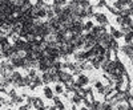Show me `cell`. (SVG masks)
<instances>
[{
    "label": "cell",
    "mask_w": 133,
    "mask_h": 110,
    "mask_svg": "<svg viewBox=\"0 0 133 110\" xmlns=\"http://www.w3.org/2000/svg\"><path fill=\"white\" fill-rule=\"evenodd\" d=\"M41 78H43V82H44V84H49V82H52V81H53V77H52V76H51L48 72L43 73Z\"/></svg>",
    "instance_id": "obj_4"
},
{
    "label": "cell",
    "mask_w": 133,
    "mask_h": 110,
    "mask_svg": "<svg viewBox=\"0 0 133 110\" xmlns=\"http://www.w3.org/2000/svg\"><path fill=\"white\" fill-rule=\"evenodd\" d=\"M72 101H73L75 104H80V102H81V97H79V96L76 94V96L72 98Z\"/></svg>",
    "instance_id": "obj_11"
},
{
    "label": "cell",
    "mask_w": 133,
    "mask_h": 110,
    "mask_svg": "<svg viewBox=\"0 0 133 110\" xmlns=\"http://www.w3.org/2000/svg\"><path fill=\"white\" fill-rule=\"evenodd\" d=\"M40 110H47V109H44V107H41V109H40Z\"/></svg>",
    "instance_id": "obj_16"
},
{
    "label": "cell",
    "mask_w": 133,
    "mask_h": 110,
    "mask_svg": "<svg viewBox=\"0 0 133 110\" xmlns=\"http://www.w3.org/2000/svg\"><path fill=\"white\" fill-rule=\"evenodd\" d=\"M110 35L113 36V39H118V37H121V36H124V33L123 32H120V31H116V29H113V28H110Z\"/></svg>",
    "instance_id": "obj_7"
},
{
    "label": "cell",
    "mask_w": 133,
    "mask_h": 110,
    "mask_svg": "<svg viewBox=\"0 0 133 110\" xmlns=\"http://www.w3.org/2000/svg\"><path fill=\"white\" fill-rule=\"evenodd\" d=\"M55 104H56V107H59V109H64V105L60 102V100H59L57 97L55 98Z\"/></svg>",
    "instance_id": "obj_10"
},
{
    "label": "cell",
    "mask_w": 133,
    "mask_h": 110,
    "mask_svg": "<svg viewBox=\"0 0 133 110\" xmlns=\"http://www.w3.org/2000/svg\"><path fill=\"white\" fill-rule=\"evenodd\" d=\"M87 84H88V77H85L84 74H79L76 85H77V86H84V85H87Z\"/></svg>",
    "instance_id": "obj_3"
},
{
    "label": "cell",
    "mask_w": 133,
    "mask_h": 110,
    "mask_svg": "<svg viewBox=\"0 0 133 110\" xmlns=\"http://www.w3.org/2000/svg\"><path fill=\"white\" fill-rule=\"evenodd\" d=\"M132 62H133V58H132Z\"/></svg>",
    "instance_id": "obj_17"
},
{
    "label": "cell",
    "mask_w": 133,
    "mask_h": 110,
    "mask_svg": "<svg viewBox=\"0 0 133 110\" xmlns=\"http://www.w3.org/2000/svg\"><path fill=\"white\" fill-rule=\"evenodd\" d=\"M128 104H129V107L133 110V97H132V96L128 97Z\"/></svg>",
    "instance_id": "obj_12"
},
{
    "label": "cell",
    "mask_w": 133,
    "mask_h": 110,
    "mask_svg": "<svg viewBox=\"0 0 133 110\" xmlns=\"http://www.w3.org/2000/svg\"><path fill=\"white\" fill-rule=\"evenodd\" d=\"M123 52L129 56L130 58H133V44H127V45L123 48Z\"/></svg>",
    "instance_id": "obj_2"
},
{
    "label": "cell",
    "mask_w": 133,
    "mask_h": 110,
    "mask_svg": "<svg viewBox=\"0 0 133 110\" xmlns=\"http://www.w3.org/2000/svg\"><path fill=\"white\" fill-rule=\"evenodd\" d=\"M95 87H96V89H97L100 93H104V92H105V87H104V85H103L101 82H98V81H97V82H95Z\"/></svg>",
    "instance_id": "obj_8"
},
{
    "label": "cell",
    "mask_w": 133,
    "mask_h": 110,
    "mask_svg": "<svg viewBox=\"0 0 133 110\" xmlns=\"http://www.w3.org/2000/svg\"><path fill=\"white\" fill-rule=\"evenodd\" d=\"M56 92H57V93H63V89H61L60 85H56Z\"/></svg>",
    "instance_id": "obj_13"
},
{
    "label": "cell",
    "mask_w": 133,
    "mask_h": 110,
    "mask_svg": "<svg viewBox=\"0 0 133 110\" xmlns=\"http://www.w3.org/2000/svg\"><path fill=\"white\" fill-rule=\"evenodd\" d=\"M28 106H29V105H25V106H21V107H20V110H27V109H28Z\"/></svg>",
    "instance_id": "obj_14"
},
{
    "label": "cell",
    "mask_w": 133,
    "mask_h": 110,
    "mask_svg": "<svg viewBox=\"0 0 133 110\" xmlns=\"http://www.w3.org/2000/svg\"><path fill=\"white\" fill-rule=\"evenodd\" d=\"M124 37H125V42H127V44H133V31L125 33Z\"/></svg>",
    "instance_id": "obj_6"
},
{
    "label": "cell",
    "mask_w": 133,
    "mask_h": 110,
    "mask_svg": "<svg viewBox=\"0 0 133 110\" xmlns=\"http://www.w3.org/2000/svg\"><path fill=\"white\" fill-rule=\"evenodd\" d=\"M44 93H45L47 98H53V93H52V90L49 89L48 86H45V87H44Z\"/></svg>",
    "instance_id": "obj_9"
},
{
    "label": "cell",
    "mask_w": 133,
    "mask_h": 110,
    "mask_svg": "<svg viewBox=\"0 0 133 110\" xmlns=\"http://www.w3.org/2000/svg\"><path fill=\"white\" fill-rule=\"evenodd\" d=\"M95 17H96V20L100 23V25H101V27H105V25H107L108 19H107V16H105V15H103V13H96V15H95Z\"/></svg>",
    "instance_id": "obj_1"
},
{
    "label": "cell",
    "mask_w": 133,
    "mask_h": 110,
    "mask_svg": "<svg viewBox=\"0 0 133 110\" xmlns=\"http://www.w3.org/2000/svg\"><path fill=\"white\" fill-rule=\"evenodd\" d=\"M32 105L35 106L36 109H41V107H44V104H43V101L40 100V98H32Z\"/></svg>",
    "instance_id": "obj_5"
},
{
    "label": "cell",
    "mask_w": 133,
    "mask_h": 110,
    "mask_svg": "<svg viewBox=\"0 0 133 110\" xmlns=\"http://www.w3.org/2000/svg\"><path fill=\"white\" fill-rule=\"evenodd\" d=\"M81 110H89V109H88V107H83Z\"/></svg>",
    "instance_id": "obj_15"
}]
</instances>
